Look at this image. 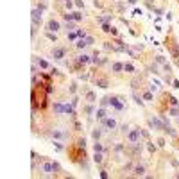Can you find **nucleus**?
I'll list each match as a JSON object with an SVG mask.
<instances>
[{
  "label": "nucleus",
  "instance_id": "nucleus-1",
  "mask_svg": "<svg viewBox=\"0 0 179 179\" xmlns=\"http://www.w3.org/2000/svg\"><path fill=\"white\" fill-rule=\"evenodd\" d=\"M66 152H68V158H70V161H72V163H77V165H79L81 161L88 159V154H86V149H84V147H79L77 143L70 145V147L66 149Z\"/></svg>",
  "mask_w": 179,
  "mask_h": 179
},
{
  "label": "nucleus",
  "instance_id": "nucleus-2",
  "mask_svg": "<svg viewBox=\"0 0 179 179\" xmlns=\"http://www.w3.org/2000/svg\"><path fill=\"white\" fill-rule=\"evenodd\" d=\"M165 47H167L168 52L172 54V59H174V63H176V66L179 68V43H177L176 36H174L172 32L167 34V38H165Z\"/></svg>",
  "mask_w": 179,
  "mask_h": 179
},
{
  "label": "nucleus",
  "instance_id": "nucleus-3",
  "mask_svg": "<svg viewBox=\"0 0 179 179\" xmlns=\"http://www.w3.org/2000/svg\"><path fill=\"white\" fill-rule=\"evenodd\" d=\"M125 140H127V143H129V145H133V143H140V141H141V127L136 125V127L129 129V131H127V134H125Z\"/></svg>",
  "mask_w": 179,
  "mask_h": 179
},
{
  "label": "nucleus",
  "instance_id": "nucleus-4",
  "mask_svg": "<svg viewBox=\"0 0 179 179\" xmlns=\"http://www.w3.org/2000/svg\"><path fill=\"white\" fill-rule=\"evenodd\" d=\"M147 124H149V127L154 129V131H163L165 125H167V124L161 120V117L158 118L156 115H149V117H147Z\"/></svg>",
  "mask_w": 179,
  "mask_h": 179
},
{
  "label": "nucleus",
  "instance_id": "nucleus-5",
  "mask_svg": "<svg viewBox=\"0 0 179 179\" xmlns=\"http://www.w3.org/2000/svg\"><path fill=\"white\" fill-rule=\"evenodd\" d=\"M50 54H52V58H54L56 61H63L65 58H66V54H68V48H66V47H63V45H58V47H54V48H52V52H50Z\"/></svg>",
  "mask_w": 179,
  "mask_h": 179
},
{
  "label": "nucleus",
  "instance_id": "nucleus-6",
  "mask_svg": "<svg viewBox=\"0 0 179 179\" xmlns=\"http://www.w3.org/2000/svg\"><path fill=\"white\" fill-rule=\"evenodd\" d=\"M124 102H125V100L122 99L120 95H111V97H109V106H113L117 111H124V109H125V104H124Z\"/></svg>",
  "mask_w": 179,
  "mask_h": 179
},
{
  "label": "nucleus",
  "instance_id": "nucleus-7",
  "mask_svg": "<svg viewBox=\"0 0 179 179\" xmlns=\"http://www.w3.org/2000/svg\"><path fill=\"white\" fill-rule=\"evenodd\" d=\"M100 125L106 129V131H115L117 127H118V124H117V120L111 118V117H106V118L100 120Z\"/></svg>",
  "mask_w": 179,
  "mask_h": 179
},
{
  "label": "nucleus",
  "instance_id": "nucleus-8",
  "mask_svg": "<svg viewBox=\"0 0 179 179\" xmlns=\"http://www.w3.org/2000/svg\"><path fill=\"white\" fill-rule=\"evenodd\" d=\"M145 172H147V167H145L143 163H134L131 176H133V177H143V176H145Z\"/></svg>",
  "mask_w": 179,
  "mask_h": 179
},
{
  "label": "nucleus",
  "instance_id": "nucleus-9",
  "mask_svg": "<svg viewBox=\"0 0 179 179\" xmlns=\"http://www.w3.org/2000/svg\"><path fill=\"white\" fill-rule=\"evenodd\" d=\"M32 61H34V65L40 68V70H52V66H50V63L48 61H45V59H41V58H32Z\"/></svg>",
  "mask_w": 179,
  "mask_h": 179
},
{
  "label": "nucleus",
  "instance_id": "nucleus-10",
  "mask_svg": "<svg viewBox=\"0 0 179 179\" xmlns=\"http://www.w3.org/2000/svg\"><path fill=\"white\" fill-rule=\"evenodd\" d=\"M41 13H43V11H40L38 7H34V9H32V13H31L32 25H36V27H40V25H41Z\"/></svg>",
  "mask_w": 179,
  "mask_h": 179
},
{
  "label": "nucleus",
  "instance_id": "nucleus-11",
  "mask_svg": "<svg viewBox=\"0 0 179 179\" xmlns=\"http://www.w3.org/2000/svg\"><path fill=\"white\" fill-rule=\"evenodd\" d=\"M95 84H97L99 88H104V90H106V88L109 86V79H108L106 75H99V74H97V75H95Z\"/></svg>",
  "mask_w": 179,
  "mask_h": 179
},
{
  "label": "nucleus",
  "instance_id": "nucleus-12",
  "mask_svg": "<svg viewBox=\"0 0 179 179\" xmlns=\"http://www.w3.org/2000/svg\"><path fill=\"white\" fill-rule=\"evenodd\" d=\"M61 29V23L58 20H54V18H50V20L47 22V31H52V32H58Z\"/></svg>",
  "mask_w": 179,
  "mask_h": 179
},
{
  "label": "nucleus",
  "instance_id": "nucleus-13",
  "mask_svg": "<svg viewBox=\"0 0 179 179\" xmlns=\"http://www.w3.org/2000/svg\"><path fill=\"white\" fill-rule=\"evenodd\" d=\"M50 136H52V140H61V141L68 138V134L63 133V131H59V129H52V131H50Z\"/></svg>",
  "mask_w": 179,
  "mask_h": 179
},
{
  "label": "nucleus",
  "instance_id": "nucleus-14",
  "mask_svg": "<svg viewBox=\"0 0 179 179\" xmlns=\"http://www.w3.org/2000/svg\"><path fill=\"white\" fill-rule=\"evenodd\" d=\"M111 72H113L115 75H120V74L124 72V63H118V61L111 63Z\"/></svg>",
  "mask_w": 179,
  "mask_h": 179
},
{
  "label": "nucleus",
  "instance_id": "nucleus-15",
  "mask_svg": "<svg viewBox=\"0 0 179 179\" xmlns=\"http://www.w3.org/2000/svg\"><path fill=\"white\" fill-rule=\"evenodd\" d=\"M163 133H165V134H168V136H172L174 140H176V138L179 136V133L176 131V129H174V127H172V125H170V124H167V125H165V129H163Z\"/></svg>",
  "mask_w": 179,
  "mask_h": 179
},
{
  "label": "nucleus",
  "instance_id": "nucleus-16",
  "mask_svg": "<svg viewBox=\"0 0 179 179\" xmlns=\"http://www.w3.org/2000/svg\"><path fill=\"white\" fill-rule=\"evenodd\" d=\"M147 72H149V74H154V75H159V74H161V72H159V65L156 61H152L151 65H147Z\"/></svg>",
  "mask_w": 179,
  "mask_h": 179
},
{
  "label": "nucleus",
  "instance_id": "nucleus-17",
  "mask_svg": "<svg viewBox=\"0 0 179 179\" xmlns=\"http://www.w3.org/2000/svg\"><path fill=\"white\" fill-rule=\"evenodd\" d=\"M124 72H125V74H131V75H134V74H136V68H134V65H133V63L125 61V63H124Z\"/></svg>",
  "mask_w": 179,
  "mask_h": 179
},
{
  "label": "nucleus",
  "instance_id": "nucleus-18",
  "mask_svg": "<svg viewBox=\"0 0 179 179\" xmlns=\"http://www.w3.org/2000/svg\"><path fill=\"white\" fill-rule=\"evenodd\" d=\"M93 152H106V154H108V149L102 145L100 140H95V143H93Z\"/></svg>",
  "mask_w": 179,
  "mask_h": 179
},
{
  "label": "nucleus",
  "instance_id": "nucleus-19",
  "mask_svg": "<svg viewBox=\"0 0 179 179\" xmlns=\"http://www.w3.org/2000/svg\"><path fill=\"white\" fill-rule=\"evenodd\" d=\"M106 152H93V161L97 163V165H102L104 161H106Z\"/></svg>",
  "mask_w": 179,
  "mask_h": 179
},
{
  "label": "nucleus",
  "instance_id": "nucleus-20",
  "mask_svg": "<svg viewBox=\"0 0 179 179\" xmlns=\"http://www.w3.org/2000/svg\"><path fill=\"white\" fill-rule=\"evenodd\" d=\"M52 109L58 115H65V104H61V102H52Z\"/></svg>",
  "mask_w": 179,
  "mask_h": 179
},
{
  "label": "nucleus",
  "instance_id": "nucleus-21",
  "mask_svg": "<svg viewBox=\"0 0 179 179\" xmlns=\"http://www.w3.org/2000/svg\"><path fill=\"white\" fill-rule=\"evenodd\" d=\"M95 117H97V120H99V122H100V120H102V118H106V117H108V109L100 106L99 109L95 111Z\"/></svg>",
  "mask_w": 179,
  "mask_h": 179
},
{
  "label": "nucleus",
  "instance_id": "nucleus-22",
  "mask_svg": "<svg viewBox=\"0 0 179 179\" xmlns=\"http://www.w3.org/2000/svg\"><path fill=\"white\" fill-rule=\"evenodd\" d=\"M141 97H143L145 102H152V100H154V93H152L151 90H143V91H141Z\"/></svg>",
  "mask_w": 179,
  "mask_h": 179
},
{
  "label": "nucleus",
  "instance_id": "nucleus-23",
  "mask_svg": "<svg viewBox=\"0 0 179 179\" xmlns=\"http://www.w3.org/2000/svg\"><path fill=\"white\" fill-rule=\"evenodd\" d=\"M133 99H134V102H136L138 106H143V104H145V100H143V97H141V93H138L136 90H133Z\"/></svg>",
  "mask_w": 179,
  "mask_h": 179
},
{
  "label": "nucleus",
  "instance_id": "nucleus-24",
  "mask_svg": "<svg viewBox=\"0 0 179 179\" xmlns=\"http://www.w3.org/2000/svg\"><path fill=\"white\" fill-rule=\"evenodd\" d=\"M86 100H88V104H95V102H97V95H95V91L88 90V91H86Z\"/></svg>",
  "mask_w": 179,
  "mask_h": 179
},
{
  "label": "nucleus",
  "instance_id": "nucleus-25",
  "mask_svg": "<svg viewBox=\"0 0 179 179\" xmlns=\"http://www.w3.org/2000/svg\"><path fill=\"white\" fill-rule=\"evenodd\" d=\"M113 18H115L113 15H104V16H97V22L99 23H111Z\"/></svg>",
  "mask_w": 179,
  "mask_h": 179
},
{
  "label": "nucleus",
  "instance_id": "nucleus-26",
  "mask_svg": "<svg viewBox=\"0 0 179 179\" xmlns=\"http://www.w3.org/2000/svg\"><path fill=\"white\" fill-rule=\"evenodd\" d=\"M145 147H147V151H149L151 154H154V152L158 151V145H154L151 140H145Z\"/></svg>",
  "mask_w": 179,
  "mask_h": 179
},
{
  "label": "nucleus",
  "instance_id": "nucleus-27",
  "mask_svg": "<svg viewBox=\"0 0 179 179\" xmlns=\"http://www.w3.org/2000/svg\"><path fill=\"white\" fill-rule=\"evenodd\" d=\"M77 59H79V63H82V65H90V63H91V56L81 54V56H77Z\"/></svg>",
  "mask_w": 179,
  "mask_h": 179
},
{
  "label": "nucleus",
  "instance_id": "nucleus-28",
  "mask_svg": "<svg viewBox=\"0 0 179 179\" xmlns=\"http://www.w3.org/2000/svg\"><path fill=\"white\" fill-rule=\"evenodd\" d=\"M102 129H104V127H102ZM102 129H100V127H95V129L91 131V138H93V141L102 138Z\"/></svg>",
  "mask_w": 179,
  "mask_h": 179
},
{
  "label": "nucleus",
  "instance_id": "nucleus-29",
  "mask_svg": "<svg viewBox=\"0 0 179 179\" xmlns=\"http://www.w3.org/2000/svg\"><path fill=\"white\" fill-rule=\"evenodd\" d=\"M141 82H143L141 77H134V79L131 81V88H133V90H138V86H141Z\"/></svg>",
  "mask_w": 179,
  "mask_h": 179
},
{
  "label": "nucleus",
  "instance_id": "nucleus-30",
  "mask_svg": "<svg viewBox=\"0 0 179 179\" xmlns=\"http://www.w3.org/2000/svg\"><path fill=\"white\" fill-rule=\"evenodd\" d=\"M167 113L172 115V117H179V106H168V111Z\"/></svg>",
  "mask_w": 179,
  "mask_h": 179
},
{
  "label": "nucleus",
  "instance_id": "nucleus-31",
  "mask_svg": "<svg viewBox=\"0 0 179 179\" xmlns=\"http://www.w3.org/2000/svg\"><path fill=\"white\" fill-rule=\"evenodd\" d=\"M102 27H100V31L102 32H106V34H111V31H113V27H111V23H100Z\"/></svg>",
  "mask_w": 179,
  "mask_h": 179
},
{
  "label": "nucleus",
  "instance_id": "nucleus-32",
  "mask_svg": "<svg viewBox=\"0 0 179 179\" xmlns=\"http://www.w3.org/2000/svg\"><path fill=\"white\" fill-rule=\"evenodd\" d=\"M84 113H86L88 117L95 115V108H93V104H88V106H84Z\"/></svg>",
  "mask_w": 179,
  "mask_h": 179
},
{
  "label": "nucleus",
  "instance_id": "nucleus-33",
  "mask_svg": "<svg viewBox=\"0 0 179 179\" xmlns=\"http://www.w3.org/2000/svg\"><path fill=\"white\" fill-rule=\"evenodd\" d=\"M75 47H77L79 50H84V48L88 47V43H86V40H82V38H79V40H77V43H75Z\"/></svg>",
  "mask_w": 179,
  "mask_h": 179
},
{
  "label": "nucleus",
  "instance_id": "nucleus-34",
  "mask_svg": "<svg viewBox=\"0 0 179 179\" xmlns=\"http://www.w3.org/2000/svg\"><path fill=\"white\" fill-rule=\"evenodd\" d=\"M45 36H47V38H48L50 41H54V43L58 41V36H56V32H52V31H47V32H45Z\"/></svg>",
  "mask_w": 179,
  "mask_h": 179
},
{
  "label": "nucleus",
  "instance_id": "nucleus-35",
  "mask_svg": "<svg viewBox=\"0 0 179 179\" xmlns=\"http://www.w3.org/2000/svg\"><path fill=\"white\" fill-rule=\"evenodd\" d=\"M154 61H156V63H158L159 66H163V65H165V63H168V61L165 59V56H154Z\"/></svg>",
  "mask_w": 179,
  "mask_h": 179
},
{
  "label": "nucleus",
  "instance_id": "nucleus-36",
  "mask_svg": "<svg viewBox=\"0 0 179 179\" xmlns=\"http://www.w3.org/2000/svg\"><path fill=\"white\" fill-rule=\"evenodd\" d=\"M168 104L170 106H179V99H176L174 95H168Z\"/></svg>",
  "mask_w": 179,
  "mask_h": 179
},
{
  "label": "nucleus",
  "instance_id": "nucleus-37",
  "mask_svg": "<svg viewBox=\"0 0 179 179\" xmlns=\"http://www.w3.org/2000/svg\"><path fill=\"white\" fill-rule=\"evenodd\" d=\"M63 20L65 22H74V13H65V15H63Z\"/></svg>",
  "mask_w": 179,
  "mask_h": 179
},
{
  "label": "nucleus",
  "instance_id": "nucleus-38",
  "mask_svg": "<svg viewBox=\"0 0 179 179\" xmlns=\"http://www.w3.org/2000/svg\"><path fill=\"white\" fill-rule=\"evenodd\" d=\"M75 32H77V36L82 38V40H86V38H88V34H86V31H84V29H77Z\"/></svg>",
  "mask_w": 179,
  "mask_h": 179
},
{
  "label": "nucleus",
  "instance_id": "nucleus-39",
  "mask_svg": "<svg viewBox=\"0 0 179 179\" xmlns=\"http://www.w3.org/2000/svg\"><path fill=\"white\" fill-rule=\"evenodd\" d=\"M74 131H77V133L82 131V124H81L79 120H74Z\"/></svg>",
  "mask_w": 179,
  "mask_h": 179
},
{
  "label": "nucleus",
  "instance_id": "nucleus-40",
  "mask_svg": "<svg viewBox=\"0 0 179 179\" xmlns=\"http://www.w3.org/2000/svg\"><path fill=\"white\" fill-rule=\"evenodd\" d=\"M79 40V36H77V32L74 31V32H68V41H75Z\"/></svg>",
  "mask_w": 179,
  "mask_h": 179
},
{
  "label": "nucleus",
  "instance_id": "nucleus-41",
  "mask_svg": "<svg viewBox=\"0 0 179 179\" xmlns=\"http://www.w3.org/2000/svg\"><path fill=\"white\" fill-rule=\"evenodd\" d=\"M127 131H129V124H122L120 125V133L122 134H127Z\"/></svg>",
  "mask_w": 179,
  "mask_h": 179
},
{
  "label": "nucleus",
  "instance_id": "nucleus-42",
  "mask_svg": "<svg viewBox=\"0 0 179 179\" xmlns=\"http://www.w3.org/2000/svg\"><path fill=\"white\" fill-rule=\"evenodd\" d=\"M100 106H102V108L109 106V97H102V99H100Z\"/></svg>",
  "mask_w": 179,
  "mask_h": 179
},
{
  "label": "nucleus",
  "instance_id": "nucleus-43",
  "mask_svg": "<svg viewBox=\"0 0 179 179\" xmlns=\"http://www.w3.org/2000/svg\"><path fill=\"white\" fill-rule=\"evenodd\" d=\"M75 143H77L79 147H84V149H86V138H84V136H82V138H79Z\"/></svg>",
  "mask_w": 179,
  "mask_h": 179
},
{
  "label": "nucleus",
  "instance_id": "nucleus-44",
  "mask_svg": "<svg viewBox=\"0 0 179 179\" xmlns=\"http://www.w3.org/2000/svg\"><path fill=\"white\" fill-rule=\"evenodd\" d=\"M70 93H74V95L77 93V82H72L70 84Z\"/></svg>",
  "mask_w": 179,
  "mask_h": 179
},
{
  "label": "nucleus",
  "instance_id": "nucleus-45",
  "mask_svg": "<svg viewBox=\"0 0 179 179\" xmlns=\"http://www.w3.org/2000/svg\"><path fill=\"white\" fill-rule=\"evenodd\" d=\"M156 143H158L159 149H163V147L167 145V143H165V138H158V140H156Z\"/></svg>",
  "mask_w": 179,
  "mask_h": 179
},
{
  "label": "nucleus",
  "instance_id": "nucleus-46",
  "mask_svg": "<svg viewBox=\"0 0 179 179\" xmlns=\"http://www.w3.org/2000/svg\"><path fill=\"white\" fill-rule=\"evenodd\" d=\"M133 48H134V50H136V52H141V50H143V48H145V47H143V45H141V43H136V45H133Z\"/></svg>",
  "mask_w": 179,
  "mask_h": 179
},
{
  "label": "nucleus",
  "instance_id": "nucleus-47",
  "mask_svg": "<svg viewBox=\"0 0 179 179\" xmlns=\"http://www.w3.org/2000/svg\"><path fill=\"white\" fill-rule=\"evenodd\" d=\"M74 22H82V15L81 13H74Z\"/></svg>",
  "mask_w": 179,
  "mask_h": 179
},
{
  "label": "nucleus",
  "instance_id": "nucleus-48",
  "mask_svg": "<svg viewBox=\"0 0 179 179\" xmlns=\"http://www.w3.org/2000/svg\"><path fill=\"white\" fill-rule=\"evenodd\" d=\"M72 106H74V108H77V106H79V97H77V95H74V99H72Z\"/></svg>",
  "mask_w": 179,
  "mask_h": 179
},
{
  "label": "nucleus",
  "instance_id": "nucleus-49",
  "mask_svg": "<svg viewBox=\"0 0 179 179\" xmlns=\"http://www.w3.org/2000/svg\"><path fill=\"white\" fill-rule=\"evenodd\" d=\"M36 7H38L40 11H45V9H47V4H45V2H40V4H38Z\"/></svg>",
  "mask_w": 179,
  "mask_h": 179
},
{
  "label": "nucleus",
  "instance_id": "nucleus-50",
  "mask_svg": "<svg viewBox=\"0 0 179 179\" xmlns=\"http://www.w3.org/2000/svg\"><path fill=\"white\" fill-rule=\"evenodd\" d=\"M172 88H174V90H179V79L172 81Z\"/></svg>",
  "mask_w": 179,
  "mask_h": 179
},
{
  "label": "nucleus",
  "instance_id": "nucleus-51",
  "mask_svg": "<svg viewBox=\"0 0 179 179\" xmlns=\"http://www.w3.org/2000/svg\"><path fill=\"white\" fill-rule=\"evenodd\" d=\"M100 177H102V179H108V177H109L108 170H100Z\"/></svg>",
  "mask_w": 179,
  "mask_h": 179
},
{
  "label": "nucleus",
  "instance_id": "nucleus-52",
  "mask_svg": "<svg viewBox=\"0 0 179 179\" xmlns=\"http://www.w3.org/2000/svg\"><path fill=\"white\" fill-rule=\"evenodd\" d=\"M86 43H88V45H93V43H95V38H93V36H88V38H86Z\"/></svg>",
  "mask_w": 179,
  "mask_h": 179
},
{
  "label": "nucleus",
  "instance_id": "nucleus-53",
  "mask_svg": "<svg viewBox=\"0 0 179 179\" xmlns=\"http://www.w3.org/2000/svg\"><path fill=\"white\" fill-rule=\"evenodd\" d=\"M31 34H32V38H36V34H38V27H36V25H32V31H31Z\"/></svg>",
  "mask_w": 179,
  "mask_h": 179
},
{
  "label": "nucleus",
  "instance_id": "nucleus-54",
  "mask_svg": "<svg viewBox=\"0 0 179 179\" xmlns=\"http://www.w3.org/2000/svg\"><path fill=\"white\" fill-rule=\"evenodd\" d=\"M65 5H66V9H72V5H74V2H72V0H66V2H65Z\"/></svg>",
  "mask_w": 179,
  "mask_h": 179
},
{
  "label": "nucleus",
  "instance_id": "nucleus-55",
  "mask_svg": "<svg viewBox=\"0 0 179 179\" xmlns=\"http://www.w3.org/2000/svg\"><path fill=\"white\" fill-rule=\"evenodd\" d=\"M74 4H75V5H77V7H84V2H82V0H75V2H74Z\"/></svg>",
  "mask_w": 179,
  "mask_h": 179
},
{
  "label": "nucleus",
  "instance_id": "nucleus-56",
  "mask_svg": "<svg viewBox=\"0 0 179 179\" xmlns=\"http://www.w3.org/2000/svg\"><path fill=\"white\" fill-rule=\"evenodd\" d=\"M145 5H147L149 9H152V7H154V5H152V0H145Z\"/></svg>",
  "mask_w": 179,
  "mask_h": 179
},
{
  "label": "nucleus",
  "instance_id": "nucleus-57",
  "mask_svg": "<svg viewBox=\"0 0 179 179\" xmlns=\"http://www.w3.org/2000/svg\"><path fill=\"white\" fill-rule=\"evenodd\" d=\"M133 15H134V16H140V15H143V13H141V9H134Z\"/></svg>",
  "mask_w": 179,
  "mask_h": 179
},
{
  "label": "nucleus",
  "instance_id": "nucleus-58",
  "mask_svg": "<svg viewBox=\"0 0 179 179\" xmlns=\"http://www.w3.org/2000/svg\"><path fill=\"white\" fill-rule=\"evenodd\" d=\"M136 2H138V0H127V4H133V5H134Z\"/></svg>",
  "mask_w": 179,
  "mask_h": 179
},
{
  "label": "nucleus",
  "instance_id": "nucleus-59",
  "mask_svg": "<svg viewBox=\"0 0 179 179\" xmlns=\"http://www.w3.org/2000/svg\"><path fill=\"white\" fill-rule=\"evenodd\" d=\"M177 124H179V117H177Z\"/></svg>",
  "mask_w": 179,
  "mask_h": 179
},
{
  "label": "nucleus",
  "instance_id": "nucleus-60",
  "mask_svg": "<svg viewBox=\"0 0 179 179\" xmlns=\"http://www.w3.org/2000/svg\"><path fill=\"white\" fill-rule=\"evenodd\" d=\"M61 2H66V0H61Z\"/></svg>",
  "mask_w": 179,
  "mask_h": 179
}]
</instances>
